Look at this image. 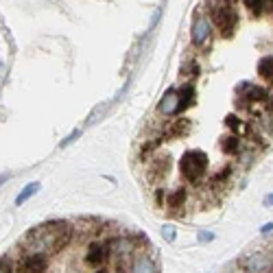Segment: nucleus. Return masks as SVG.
Listing matches in <instances>:
<instances>
[{
  "mask_svg": "<svg viewBox=\"0 0 273 273\" xmlns=\"http://www.w3.org/2000/svg\"><path fill=\"white\" fill-rule=\"evenodd\" d=\"M70 229L66 223H48V225H39L37 229H31L27 234V247L31 251H57L68 243Z\"/></svg>",
  "mask_w": 273,
  "mask_h": 273,
  "instance_id": "nucleus-1",
  "label": "nucleus"
},
{
  "mask_svg": "<svg viewBox=\"0 0 273 273\" xmlns=\"http://www.w3.org/2000/svg\"><path fill=\"white\" fill-rule=\"evenodd\" d=\"M212 22L219 27L221 35H225V37L232 35V31L236 29V22H238V13L234 11L232 0H219L212 7Z\"/></svg>",
  "mask_w": 273,
  "mask_h": 273,
  "instance_id": "nucleus-2",
  "label": "nucleus"
},
{
  "mask_svg": "<svg viewBox=\"0 0 273 273\" xmlns=\"http://www.w3.org/2000/svg\"><path fill=\"white\" fill-rule=\"evenodd\" d=\"M210 166V160L208 155L201 153V151H193V153H186L184 158L179 160V173L190 181H197L205 175V171Z\"/></svg>",
  "mask_w": 273,
  "mask_h": 273,
  "instance_id": "nucleus-3",
  "label": "nucleus"
},
{
  "mask_svg": "<svg viewBox=\"0 0 273 273\" xmlns=\"http://www.w3.org/2000/svg\"><path fill=\"white\" fill-rule=\"evenodd\" d=\"M241 269L245 273H269L273 269V258L264 251H256L241 262Z\"/></svg>",
  "mask_w": 273,
  "mask_h": 273,
  "instance_id": "nucleus-4",
  "label": "nucleus"
},
{
  "mask_svg": "<svg viewBox=\"0 0 273 273\" xmlns=\"http://www.w3.org/2000/svg\"><path fill=\"white\" fill-rule=\"evenodd\" d=\"M238 94H241L245 98V103H249V105H269L271 103L269 90L260 88V86H254V83L238 86Z\"/></svg>",
  "mask_w": 273,
  "mask_h": 273,
  "instance_id": "nucleus-5",
  "label": "nucleus"
},
{
  "mask_svg": "<svg viewBox=\"0 0 273 273\" xmlns=\"http://www.w3.org/2000/svg\"><path fill=\"white\" fill-rule=\"evenodd\" d=\"M210 37H212V22L205 18V15L197 13L195 20H193V44L203 46Z\"/></svg>",
  "mask_w": 273,
  "mask_h": 273,
  "instance_id": "nucleus-6",
  "label": "nucleus"
},
{
  "mask_svg": "<svg viewBox=\"0 0 273 273\" xmlns=\"http://www.w3.org/2000/svg\"><path fill=\"white\" fill-rule=\"evenodd\" d=\"M46 271H48V258L37 251H31L27 258H22L18 267V273H46Z\"/></svg>",
  "mask_w": 273,
  "mask_h": 273,
  "instance_id": "nucleus-7",
  "label": "nucleus"
},
{
  "mask_svg": "<svg viewBox=\"0 0 273 273\" xmlns=\"http://www.w3.org/2000/svg\"><path fill=\"white\" fill-rule=\"evenodd\" d=\"M110 247H112V256H116V258H131L140 249L138 241L131 236L114 238V241H110Z\"/></svg>",
  "mask_w": 273,
  "mask_h": 273,
  "instance_id": "nucleus-8",
  "label": "nucleus"
},
{
  "mask_svg": "<svg viewBox=\"0 0 273 273\" xmlns=\"http://www.w3.org/2000/svg\"><path fill=\"white\" fill-rule=\"evenodd\" d=\"M110 256H112L110 243H92L86 251V264H90V267H101L103 262L110 260Z\"/></svg>",
  "mask_w": 273,
  "mask_h": 273,
  "instance_id": "nucleus-9",
  "label": "nucleus"
},
{
  "mask_svg": "<svg viewBox=\"0 0 273 273\" xmlns=\"http://www.w3.org/2000/svg\"><path fill=\"white\" fill-rule=\"evenodd\" d=\"M127 273H160V262L146 254H134Z\"/></svg>",
  "mask_w": 273,
  "mask_h": 273,
  "instance_id": "nucleus-10",
  "label": "nucleus"
},
{
  "mask_svg": "<svg viewBox=\"0 0 273 273\" xmlns=\"http://www.w3.org/2000/svg\"><path fill=\"white\" fill-rule=\"evenodd\" d=\"M158 112L162 114V116H175V114H179V98H177V90H169L166 94L162 96V101H160V105H158Z\"/></svg>",
  "mask_w": 273,
  "mask_h": 273,
  "instance_id": "nucleus-11",
  "label": "nucleus"
},
{
  "mask_svg": "<svg viewBox=\"0 0 273 273\" xmlns=\"http://www.w3.org/2000/svg\"><path fill=\"white\" fill-rule=\"evenodd\" d=\"M186 201H188V190L181 188V186L169 190L166 197H164V205L171 210H181L186 205Z\"/></svg>",
  "mask_w": 273,
  "mask_h": 273,
  "instance_id": "nucleus-12",
  "label": "nucleus"
},
{
  "mask_svg": "<svg viewBox=\"0 0 273 273\" xmlns=\"http://www.w3.org/2000/svg\"><path fill=\"white\" fill-rule=\"evenodd\" d=\"M221 151L227 155H238L243 151V140H238V136H227L221 140Z\"/></svg>",
  "mask_w": 273,
  "mask_h": 273,
  "instance_id": "nucleus-13",
  "label": "nucleus"
},
{
  "mask_svg": "<svg viewBox=\"0 0 273 273\" xmlns=\"http://www.w3.org/2000/svg\"><path fill=\"white\" fill-rule=\"evenodd\" d=\"M177 98H179V112L188 110V107L193 105V101H195V88L190 83L181 86V90H177Z\"/></svg>",
  "mask_w": 273,
  "mask_h": 273,
  "instance_id": "nucleus-14",
  "label": "nucleus"
},
{
  "mask_svg": "<svg viewBox=\"0 0 273 273\" xmlns=\"http://www.w3.org/2000/svg\"><path fill=\"white\" fill-rule=\"evenodd\" d=\"M39 188H42V186H39V181H31V184H27V186L22 188V193H20L18 197H15V205L27 203L33 195H35V193H39Z\"/></svg>",
  "mask_w": 273,
  "mask_h": 273,
  "instance_id": "nucleus-15",
  "label": "nucleus"
},
{
  "mask_svg": "<svg viewBox=\"0 0 273 273\" xmlns=\"http://www.w3.org/2000/svg\"><path fill=\"white\" fill-rule=\"evenodd\" d=\"M225 125H227V129L232 131V134H247V125L241 120V116H236V114H229L227 118H225Z\"/></svg>",
  "mask_w": 273,
  "mask_h": 273,
  "instance_id": "nucleus-16",
  "label": "nucleus"
},
{
  "mask_svg": "<svg viewBox=\"0 0 273 273\" xmlns=\"http://www.w3.org/2000/svg\"><path fill=\"white\" fill-rule=\"evenodd\" d=\"M258 72H260V77L262 79H267V81H273V57L267 55V57H262L260 64H258Z\"/></svg>",
  "mask_w": 273,
  "mask_h": 273,
  "instance_id": "nucleus-17",
  "label": "nucleus"
},
{
  "mask_svg": "<svg viewBox=\"0 0 273 273\" xmlns=\"http://www.w3.org/2000/svg\"><path fill=\"white\" fill-rule=\"evenodd\" d=\"M197 74H199V64L197 61H188V64L181 66V77L193 79V77H197Z\"/></svg>",
  "mask_w": 273,
  "mask_h": 273,
  "instance_id": "nucleus-18",
  "label": "nucleus"
},
{
  "mask_svg": "<svg viewBox=\"0 0 273 273\" xmlns=\"http://www.w3.org/2000/svg\"><path fill=\"white\" fill-rule=\"evenodd\" d=\"M245 3V7L249 9L254 15H258V13H262L264 11V5H267V0H243Z\"/></svg>",
  "mask_w": 273,
  "mask_h": 273,
  "instance_id": "nucleus-19",
  "label": "nucleus"
},
{
  "mask_svg": "<svg viewBox=\"0 0 273 273\" xmlns=\"http://www.w3.org/2000/svg\"><path fill=\"white\" fill-rule=\"evenodd\" d=\"M162 236H164V241L175 243V238H177V229H175V225H164V227H162Z\"/></svg>",
  "mask_w": 273,
  "mask_h": 273,
  "instance_id": "nucleus-20",
  "label": "nucleus"
},
{
  "mask_svg": "<svg viewBox=\"0 0 273 273\" xmlns=\"http://www.w3.org/2000/svg\"><path fill=\"white\" fill-rule=\"evenodd\" d=\"M105 112H107V105H105V103H103V105H98V107H96V110H94L92 114H90V116H88V125H94V122H96L98 118H101V116H103Z\"/></svg>",
  "mask_w": 273,
  "mask_h": 273,
  "instance_id": "nucleus-21",
  "label": "nucleus"
},
{
  "mask_svg": "<svg viewBox=\"0 0 273 273\" xmlns=\"http://www.w3.org/2000/svg\"><path fill=\"white\" fill-rule=\"evenodd\" d=\"M79 136H81V131H79V129H74V131H72V134H70L68 138H66V140H64V142H61L59 146H61V149H64V146H68V144H70V142H74V140H77Z\"/></svg>",
  "mask_w": 273,
  "mask_h": 273,
  "instance_id": "nucleus-22",
  "label": "nucleus"
},
{
  "mask_svg": "<svg viewBox=\"0 0 273 273\" xmlns=\"http://www.w3.org/2000/svg\"><path fill=\"white\" fill-rule=\"evenodd\" d=\"M199 241L201 243H210V241H214V234H212V232H199Z\"/></svg>",
  "mask_w": 273,
  "mask_h": 273,
  "instance_id": "nucleus-23",
  "label": "nucleus"
},
{
  "mask_svg": "<svg viewBox=\"0 0 273 273\" xmlns=\"http://www.w3.org/2000/svg\"><path fill=\"white\" fill-rule=\"evenodd\" d=\"M271 229H273V223H264V225L260 227V232H262V234H269Z\"/></svg>",
  "mask_w": 273,
  "mask_h": 273,
  "instance_id": "nucleus-24",
  "label": "nucleus"
},
{
  "mask_svg": "<svg viewBox=\"0 0 273 273\" xmlns=\"http://www.w3.org/2000/svg\"><path fill=\"white\" fill-rule=\"evenodd\" d=\"M264 205H273V195H269L267 199H264Z\"/></svg>",
  "mask_w": 273,
  "mask_h": 273,
  "instance_id": "nucleus-25",
  "label": "nucleus"
},
{
  "mask_svg": "<svg viewBox=\"0 0 273 273\" xmlns=\"http://www.w3.org/2000/svg\"><path fill=\"white\" fill-rule=\"evenodd\" d=\"M7 179H9V175H0V186H3V184H5Z\"/></svg>",
  "mask_w": 273,
  "mask_h": 273,
  "instance_id": "nucleus-26",
  "label": "nucleus"
},
{
  "mask_svg": "<svg viewBox=\"0 0 273 273\" xmlns=\"http://www.w3.org/2000/svg\"><path fill=\"white\" fill-rule=\"evenodd\" d=\"M0 273H9V269H5V267H0Z\"/></svg>",
  "mask_w": 273,
  "mask_h": 273,
  "instance_id": "nucleus-27",
  "label": "nucleus"
},
{
  "mask_svg": "<svg viewBox=\"0 0 273 273\" xmlns=\"http://www.w3.org/2000/svg\"><path fill=\"white\" fill-rule=\"evenodd\" d=\"M94 273H110V271H105V269H98V271H94Z\"/></svg>",
  "mask_w": 273,
  "mask_h": 273,
  "instance_id": "nucleus-28",
  "label": "nucleus"
}]
</instances>
